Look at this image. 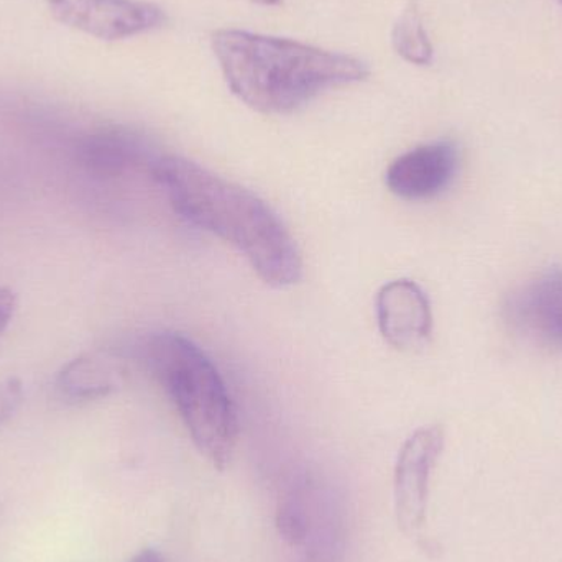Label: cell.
<instances>
[{
	"mask_svg": "<svg viewBox=\"0 0 562 562\" xmlns=\"http://www.w3.org/2000/svg\"><path fill=\"white\" fill-rule=\"evenodd\" d=\"M150 175L184 221L236 247L267 284L301 280L300 249L262 198L178 155L161 154Z\"/></svg>",
	"mask_w": 562,
	"mask_h": 562,
	"instance_id": "1",
	"label": "cell"
},
{
	"mask_svg": "<svg viewBox=\"0 0 562 562\" xmlns=\"http://www.w3.org/2000/svg\"><path fill=\"white\" fill-rule=\"evenodd\" d=\"M211 43L231 91L262 114H291L323 92L370 75L362 59L294 40L224 29Z\"/></svg>",
	"mask_w": 562,
	"mask_h": 562,
	"instance_id": "2",
	"label": "cell"
},
{
	"mask_svg": "<svg viewBox=\"0 0 562 562\" xmlns=\"http://www.w3.org/2000/svg\"><path fill=\"white\" fill-rule=\"evenodd\" d=\"M138 357L170 396L201 454L214 468L226 469L239 439V418L213 360L193 340L170 330L145 337Z\"/></svg>",
	"mask_w": 562,
	"mask_h": 562,
	"instance_id": "3",
	"label": "cell"
},
{
	"mask_svg": "<svg viewBox=\"0 0 562 562\" xmlns=\"http://www.w3.org/2000/svg\"><path fill=\"white\" fill-rule=\"evenodd\" d=\"M445 449V429L438 425L416 429L398 452L393 479L398 527L408 537L422 533L428 514L429 482Z\"/></svg>",
	"mask_w": 562,
	"mask_h": 562,
	"instance_id": "4",
	"label": "cell"
},
{
	"mask_svg": "<svg viewBox=\"0 0 562 562\" xmlns=\"http://www.w3.org/2000/svg\"><path fill=\"white\" fill-rule=\"evenodd\" d=\"M505 323L528 342L562 352V269L551 267L515 288L502 306Z\"/></svg>",
	"mask_w": 562,
	"mask_h": 562,
	"instance_id": "5",
	"label": "cell"
},
{
	"mask_svg": "<svg viewBox=\"0 0 562 562\" xmlns=\"http://www.w3.org/2000/svg\"><path fill=\"white\" fill-rule=\"evenodd\" d=\"M58 22L101 40H124L164 25L160 7L144 0H48Z\"/></svg>",
	"mask_w": 562,
	"mask_h": 562,
	"instance_id": "6",
	"label": "cell"
},
{
	"mask_svg": "<svg viewBox=\"0 0 562 562\" xmlns=\"http://www.w3.org/2000/svg\"><path fill=\"white\" fill-rule=\"evenodd\" d=\"M458 147L452 142L419 145L400 155L385 173V183L405 201H429L441 196L458 177Z\"/></svg>",
	"mask_w": 562,
	"mask_h": 562,
	"instance_id": "7",
	"label": "cell"
},
{
	"mask_svg": "<svg viewBox=\"0 0 562 562\" xmlns=\"http://www.w3.org/2000/svg\"><path fill=\"white\" fill-rule=\"evenodd\" d=\"M79 164L101 178H119L128 171L150 173L160 151L140 132L122 125H108L85 135L76 145Z\"/></svg>",
	"mask_w": 562,
	"mask_h": 562,
	"instance_id": "8",
	"label": "cell"
},
{
	"mask_svg": "<svg viewBox=\"0 0 562 562\" xmlns=\"http://www.w3.org/2000/svg\"><path fill=\"white\" fill-rule=\"evenodd\" d=\"M376 321L383 339L398 350L418 349L432 333L428 294L412 280L383 284L376 294Z\"/></svg>",
	"mask_w": 562,
	"mask_h": 562,
	"instance_id": "9",
	"label": "cell"
},
{
	"mask_svg": "<svg viewBox=\"0 0 562 562\" xmlns=\"http://www.w3.org/2000/svg\"><path fill=\"white\" fill-rule=\"evenodd\" d=\"M56 385L66 398L89 402L108 396L117 389L119 370L104 360L81 357L63 369Z\"/></svg>",
	"mask_w": 562,
	"mask_h": 562,
	"instance_id": "10",
	"label": "cell"
},
{
	"mask_svg": "<svg viewBox=\"0 0 562 562\" xmlns=\"http://www.w3.org/2000/svg\"><path fill=\"white\" fill-rule=\"evenodd\" d=\"M392 42L396 53L413 65L426 66L432 61V45L415 3H409L396 20Z\"/></svg>",
	"mask_w": 562,
	"mask_h": 562,
	"instance_id": "11",
	"label": "cell"
},
{
	"mask_svg": "<svg viewBox=\"0 0 562 562\" xmlns=\"http://www.w3.org/2000/svg\"><path fill=\"white\" fill-rule=\"evenodd\" d=\"M304 557L300 562H339L340 533L334 508H327L317 520L310 540L304 544Z\"/></svg>",
	"mask_w": 562,
	"mask_h": 562,
	"instance_id": "12",
	"label": "cell"
},
{
	"mask_svg": "<svg viewBox=\"0 0 562 562\" xmlns=\"http://www.w3.org/2000/svg\"><path fill=\"white\" fill-rule=\"evenodd\" d=\"M22 383L19 379H9L0 383V426L12 418L22 402Z\"/></svg>",
	"mask_w": 562,
	"mask_h": 562,
	"instance_id": "13",
	"label": "cell"
},
{
	"mask_svg": "<svg viewBox=\"0 0 562 562\" xmlns=\"http://www.w3.org/2000/svg\"><path fill=\"white\" fill-rule=\"evenodd\" d=\"M15 294L9 288H0V334L9 327L13 313H15Z\"/></svg>",
	"mask_w": 562,
	"mask_h": 562,
	"instance_id": "14",
	"label": "cell"
},
{
	"mask_svg": "<svg viewBox=\"0 0 562 562\" xmlns=\"http://www.w3.org/2000/svg\"><path fill=\"white\" fill-rule=\"evenodd\" d=\"M128 562H164V558L158 551L155 550H144L140 553L135 554Z\"/></svg>",
	"mask_w": 562,
	"mask_h": 562,
	"instance_id": "15",
	"label": "cell"
},
{
	"mask_svg": "<svg viewBox=\"0 0 562 562\" xmlns=\"http://www.w3.org/2000/svg\"><path fill=\"white\" fill-rule=\"evenodd\" d=\"M257 3H263V5H276V3H280L281 0H254Z\"/></svg>",
	"mask_w": 562,
	"mask_h": 562,
	"instance_id": "16",
	"label": "cell"
},
{
	"mask_svg": "<svg viewBox=\"0 0 562 562\" xmlns=\"http://www.w3.org/2000/svg\"><path fill=\"white\" fill-rule=\"evenodd\" d=\"M560 2L562 3V0H560Z\"/></svg>",
	"mask_w": 562,
	"mask_h": 562,
	"instance_id": "17",
	"label": "cell"
}]
</instances>
